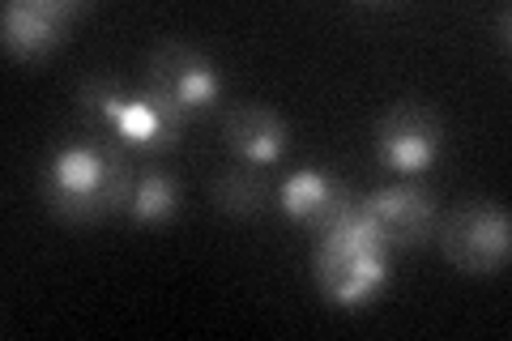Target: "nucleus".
I'll list each match as a JSON object with an SVG mask.
<instances>
[{
    "mask_svg": "<svg viewBox=\"0 0 512 341\" xmlns=\"http://www.w3.org/2000/svg\"><path fill=\"white\" fill-rule=\"evenodd\" d=\"M77 13H82V5H73V0H9L5 13H0L5 47L26 60L52 52Z\"/></svg>",
    "mask_w": 512,
    "mask_h": 341,
    "instance_id": "0eeeda50",
    "label": "nucleus"
},
{
    "mask_svg": "<svg viewBox=\"0 0 512 341\" xmlns=\"http://www.w3.org/2000/svg\"><path fill=\"white\" fill-rule=\"evenodd\" d=\"M214 197H218V205L227 209V214H235V218H252V214H261V209H265V201H269V184H265L261 167H248V162H239V167H231V171H222V175H218Z\"/></svg>",
    "mask_w": 512,
    "mask_h": 341,
    "instance_id": "9b49d317",
    "label": "nucleus"
},
{
    "mask_svg": "<svg viewBox=\"0 0 512 341\" xmlns=\"http://www.w3.org/2000/svg\"><path fill=\"white\" fill-rule=\"evenodd\" d=\"M180 124H184L180 111L141 86V90H128L120 116L111 120V137L120 145H133V150H167L180 137Z\"/></svg>",
    "mask_w": 512,
    "mask_h": 341,
    "instance_id": "1a4fd4ad",
    "label": "nucleus"
},
{
    "mask_svg": "<svg viewBox=\"0 0 512 341\" xmlns=\"http://www.w3.org/2000/svg\"><path fill=\"white\" fill-rule=\"evenodd\" d=\"M128 99V90L120 86L116 77H107V73H94L82 81V90H77V103H82V111L94 120V124H103L111 128V120L120 116V107Z\"/></svg>",
    "mask_w": 512,
    "mask_h": 341,
    "instance_id": "ddd939ff",
    "label": "nucleus"
},
{
    "mask_svg": "<svg viewBox=\"0 0 512 341\" xmlns=\"http://www.w3.org/2000/svg\"><path fill=\"white\" fill-rule=\"evenodd\" d=\"M137 171L120 141H77L47 162L43 201L60 222H99L111 214H128Z\"/></svg>",
    "mask_w": 512,
    "mask_h": 341,
    "instance_id": "f257e3e1",
    "label": "nucleus"
},
{
    "mask_svg": "<svg viewBox=\"0 0 512 341\" xmlns=\"http://www.w3.org/2000/svg\"><path fill=\"white\" fill-rule=\"evenodd\" d=\"M180 205V192H175V180L163 171H141L137 184H133V201H128V218L141 222V226H154V222H167Z\"/></svg>",
    "mask_w": 512,
    "mask_h": 341,
    "instance_id": "f8f14e48",
    "label": "nucleus"
},
{
    "mask_svg": "<svg viewBox=\"0 0 512 341\" xmlns=\"http://www.w3.org/2000/svg\"><path fill=\"white\" fill-rule=\"evenodd\" d=\"M222 137H227L231 154L248 167H269L278 162L286 141H291V128H286L269 107H256V103H244V107H231L227 120H222Z\"/></svg>",
    "mask_w": 512,
    "mask_h": 341,
    "instance_id": "9d476101",
    "label": "nucleus"
},
{
    "mask_svg": "<svg viewBox=\"0 0 512 341\" xmlns=\"http://www.w3.org/2000/svg\"><path fill=\"white\" fill-rule=\"evenodd\" d=\"M440 150H444V128L427 107L402 103L376 124V158L389 171L419 175L440 158Z\"/></svg>",
    "mask_w": 512,
    "mask_h": 341,
    "instance_id": "39448f33",
    "label": "nucleus"
},
{
    "mask_svg": "<svg viewBox=\"0 0 512 341\" xmlns=\"http://www.w3.org/2000/svg\"><path fill=\"white\" fill-rule=\"evenodd\" d=\"M278 201H282L286 218H295L303 226H312V231H320V226H329L333 218H342L346 209L355 205V192L333 180L329 171L303 167V171H295L291 180L282 184Z\"/></svg>",
    "mask_w": 512,
    "mask_h": 341,
    "instance_id": "6e6552de",
    "label": "nucleus"
},
{
    "mask_svg": "<svg viewBox=\"0 0 512 341\" xmlns=\"http://www.w3.org/2000/svg\"><path fill=\"white\" fill-rule=\"evenodd\" d=\"M440 252L461 273H500L512 252V222L491 201L457 205L440 222Z\"/></svg>",
    "mask_w": 512,
    "mask_h": 341,
    "instance_id": "7ed1b4c3",
    "label": "nucleus"
},
{
    "mask_svg": "<svg viewBox=\"0 0 512 341\" xmlns=\"http://www.w3.org/2000/svg\"><path fill=\"white\" fill-rule=\"evenodd\" d=\"M389 256L393 248L367 222L355 197V205L342 218L316 231V282L325 290V299H333L338 307H363L380 299L389 286Z\"/></svg>",
    "mask_w": 512,
    "mask_h": 341,
    "instance_id": "f03ea898",
    "label": "nucleus"
},
{
    "mask_svg": "<svg viewBox=\"0 0 512 341\" xmlns=\"http://www.w3.org/2000/svg\"><path fill=\"white\" fill-rule=\"evenodd\" d=\"M146 90H154L167 107H175L180 116H188V111L210 107L218 99V94H222V77H218V69L210 64V56H201L197 47L163 43L150 56Z\"/></svg>",
    "mask_w": 512,
    "mask_h": 341,
    "instance_id": "20e7f679",
    "label": "nucleus"
},
{
    "mask_svg": "<svg viewBox=\"0 0 512 341\" xmlns=\"http://www.w3.org/2000/svg\"><path fill=\"white\" fill-rule=\"evenodd\" d=\"M359 209L367 222L380 231V239L389 248H414L436 231V201L419 184H389L359 197Z\"/></svg>",
    "mask_w": 512,
    "mask_h": 341,
    "instance_id": "423d86ee",
    "label": "nucleus"
}]
</instances>
